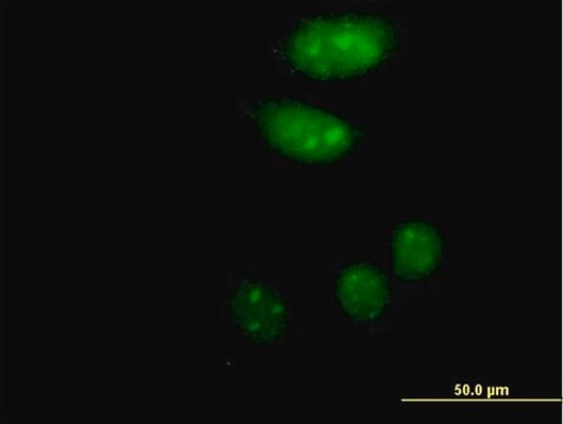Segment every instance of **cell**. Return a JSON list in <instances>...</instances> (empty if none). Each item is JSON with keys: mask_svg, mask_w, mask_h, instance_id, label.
Masks as SVG:
<instances>
[{"mask_svg": "<svg viewBox=\"0 0 563 424\" xmlns=\"http://www.w3.org/2000/svg\"><path fill=\"white\" fill-rule=\"evenodd\" d=\"M225 314L244 344L273 348L290 328L289 304L269 282L253 275L238 277L225 302Z\"/></svg>", "mask_w": 563, "mask_h": 424, "instance_id": "3957f363", "label": "cell"}, {"mask_svg": "<svg viewBox=\"0 0 563 424\" xmlns=\"http://www.w3.org/2000/svg\"><path fill=\"white\" fill-rule=\"evenodd\" d=\"M449 246L435 222L410 217L396 223L389 237V260L395 279L417 284L434 279L440 272Z\"/></svg>", "mask_w": 563, "mask_h": 424, "instance_id": "277c9868", "label": "cell"}, {"mask_svg": "<svg viewBox=\"0 0 563 424\" xmlns=\"http://www.w3.org/2000/svg\"><path fill=\"white\" fill-rule=\"evenodd\" d=\"M250 118L264 148L307 168L339 166L367 137L363 126L302 98H261L251 105Z\"/></svg>", "mask_w": 563, "mask_h": 424, "instance_id": "7a4b0ae2", "label": "cell"}, {"mask_svg": "<svg viewBox=\"0 0 563 424\" xmlns=\"http://www.w3.org/2000/svg\"><path fill=\"white\" fill-rule=\"evenodd\" d=\"M402 35L385 12H314L294 23L279 54L287 67L311 83H346L367 77L400 51Z\"/></svg>", "mask_w": 563, "mask_h": 424, "instance_id": "6da1fadb", "label": "cell"}, {"mask_svg": "<svg viewBox=\"0 0 563 424\" xmlns=\"http://www.w3.org/2000/svg\"><path fill=\"white\" fill-rule=\"evenodd\" d=\"M341 314L360 325H374L390 312L394 289L383 267L366 258H355L341 267L333 284Z\"/></svg>", "mask_w": 563, "mask_h": 424, "instance_id": "5b68a950", "label": "cell"}]
</instances>
